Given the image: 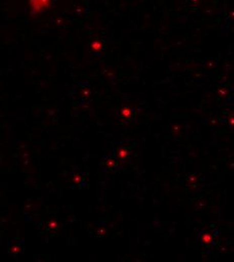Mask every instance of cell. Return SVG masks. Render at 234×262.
Instances as JSON below:
<instances>
[{
  "label": "cell",
  "instance_id": "obj_1",
  "mask_svg": "<svg viewBox=\"0 0 234 262\" xmlns=\"http://www.w3.org/2000/svg\"><path fill=\"white\" fill-rule=\"evenodd\" d=\"M54 0H29L31 10L34 14L40 13L48 9Z\"/></svg>",
  "mask_w": 234,
  "mask_h": 262
}]
</instances>
